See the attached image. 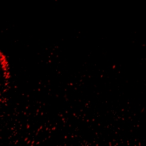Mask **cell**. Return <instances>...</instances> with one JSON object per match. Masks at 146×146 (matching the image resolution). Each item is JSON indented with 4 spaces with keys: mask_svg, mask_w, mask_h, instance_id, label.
I'll return each mask as SVG.
<instances>
[{
    "mask_svg": "<svg viewBox=\"0 0 146 146\" xmlns=\"http://www.w3.org/2000/svg\"><path fill=\"white\" fill-rule=\"evenodd\" d=\"M0 68L3 72L4 78L7 81H9L11 77L9 61L5 54L1 51H0Z\"/></svg>",
    "mask_w": 146,
    "mask_h": 146,
    "instance_id": "6da1fadb",
    "label": "cell"
}]
</instances>
